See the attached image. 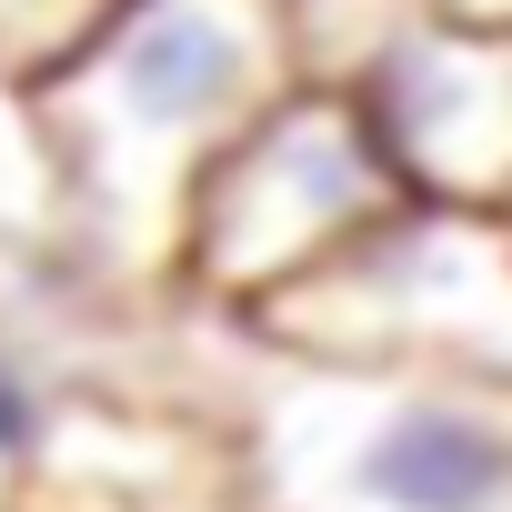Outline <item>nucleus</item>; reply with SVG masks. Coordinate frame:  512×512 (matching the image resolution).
<instances>
[{
	"label": "nucleus",
	"mask_w": 512,
	"mask_h": 512,
	"mask_svg": "<svg viewBox=\"0 0 512 512\" xmlns=\"http://www.w3.org/2000/svg\"><path fill=\"white\" fill-rule=\"evenodd\" d=\"M312 81L292 0H121L101 41L41 81L71 201V282L111 312L181 292V241L211 161Z\"/></svg>",
	"instance_id": "nucleus-1"
},
{
	"label": "nucleus",
	"mask_w": 512,
	"mask_h": 512,
	"mask_svg": "<svg viewBox=\"0 0 512 512\" xmlns=\"http://www.w3.org/2000/svg\"><path fill=\"white\" fill-rule=\"evenodd\" d=\"M262 512H512V382L292 362L231 322Z\"/></svg>",
	"instance_id": "nucleus-2"
},
{
	"label": "nucleus",
	"mask_w": 512,
	"mask_h": 512,
	"mask_svg": "<svg viewBox=\"0 0 512 512\" xmlns=\"http://www.w3.org/2000/svg\"><path fill=\"white\" fill-rule=\"evenodd\" d=\"M292 362L362 372H482L512 382V211L482 201H392L352 251L241 322Z\"/></svg>",
	"instance_id": "nucleus-3"
},
{
	"label": "nucleus",
	"mask_w": 512,
	"mask_h": 512,
	"mask_svg": "<svg viewBox=\"0 0 512 512\" xmlns=\"http://www.w3.org/2000/svg\"><path fill=\"white\" fill-rule=\"evenodd\" d=\"M392 201L412 191L382 161L362 101L342 81H302L211 161L181 241V302L201 322H251L292 282H312L332 251H352Z\"/></svg>",
	"instance_id": "nucleus-4"
},
{
	"label": "nucleus",
	"mask_w": 512,
	"mask_h": 512,
	"mask_svg": "<svg viewBox=\"0 0 512 512\" xmlns=\"http://www.w3.org/2000/svg\"><path fill=\"white\" fill-rule=\"evenodd\" d=\"M342 91L362 101L412 201L512 211V31H472L432 0H412L342 71Z\"/></svg>",
	"instance_id": "nucleus-5"
},
{
	"label": "nucleus",
	"mask_w": 512,
	"mask_h": 512,
	"mask_svg": "<svg viewBox=\"0 0 512 512\" xmlns=\"http://www.w3.org/2000/svg\"><path fill=\"white\" fill-rule=\"evenodd\" d=\"M21 512H262V472L231 392L201 402L91 372Z\"/></svg>",
	"instance_id": "nucleus-6"
},
{
	"label": "nucleus",
	"mask_w": 512,
	"mask_h": 512,
	"mask_svg": "<svg viewBox=\"0 0 512 512\" xmlns=\"http://www.w3.org/2000/svg\"><path fill=\"white\" fill-rule=\"evenodd\" d=\"M71 312H91L81 282L41 292V302H0V512H21L51 432L71 412V392L91 382V362H71Z\"/></svg>",
	"instance_id": "nucleus-7"
},
{
	"label": "nucleus",
	"mask_w": 512,
	"mask_h": 512,
	"mask_svg": "<svg viewBox=\"0 0 512 512\" xmlns=\"http://www.w3.org/2000/svg\"><path fill=\"white\" fill-rule=\"evenodd\" d=\"M71 282V201L41 91L0 71V302H41Z\"/></svg>",
	"instance_id": "nucleus-8"
},
{
	"label": "nucleus",
	"mask_w": 512,
	"mask_h": 512,
	"mask_svg": "<svg viewBox=\"0 0 512 512\" xmlns=\"http://www.w3.org/2000/svg\"><path fill=\"white\" fill-rule=\"evenodd\" d=\"M111 11H121V0H0V71L41 91L51 71H71L101 41Z\"/></svg>",
	"instance_id": "nucleus-9"
},
{
	"label": "nucleus",
	"mask_w": 512,
	"mask_h": 512,
	"mask_svg": "<svg viewBox=\"0 0 512 512\" xmlns=\"http://www.w3.org/2000/svg\"><path fill=\"white\" fill-rule=\"evenodd\" d=\"M292 11H302V41H312V81H342L412 0H292Z\"/></svg>",
	"instance_id": "nucleus-10"
},
{
	"label": "nucleus",
	"mask_w": 512,
	"mask_h": 512,
	"mask_svg": "<svg viewBox=\"0 0 512 512\" xmlns=\"http://www.w3.org/2000/svg\"><path fill=\"white\" fill-rule=\"evenodd\" d=\"M432 11H452V21H472V31H512V0H432Z\"/></svg>",
	"instance_id": "nucleus-11"
}]
</instances>
